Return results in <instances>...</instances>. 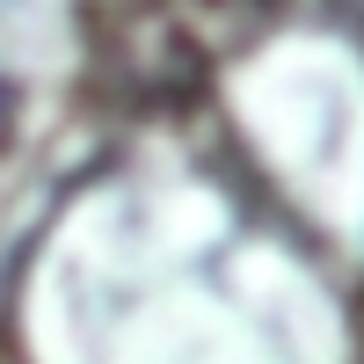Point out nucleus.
<instances>
[{
	"instance_id": "nucleus-1",
	"label": "nucleus",
	"mask_w": 364,
	"mask_h": 364,
	"mask_svg": "<svg viewBox=\"0 0 364 364\" xmlns=\"http://www.w3.org/2000/svg\"><path fill=\"white\" fill-rule=\"evenodd\" d=\"M328 8H336V15L350 22V29H364V0H328Z\"/></svg>"
}]
</instances>
